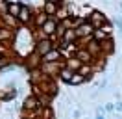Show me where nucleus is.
I'll return each mask as SVG.
<instances>
[{"label":"nucleus","mask_w":122,"mask_h":119,"mask_svg":"<svg viewBox=\"0 0 122 119\" xmlns=\"http://www.w3.org/2000/svg\"><path fill=\"white\" fill-rule=\"evenodd\" d=\"M20 2H22V7H20V13L17 17V21H19V24H20L22 28H26V26H30L31 21H33V9L30 7L28 0H20Z\"/></svg>","instance_id":"obj_1"},{"label":"nucleus","mask_w":122,"mask_h":119,"mask_svg":"<svg viewBox=\"0 0 122 119\" xmlns=\"http://www.w3.org/2000/svg\"><path fill=\"white\" fill-rule=\"evenodd\" d=\"M54 41L52 39H48V37H39L37 41H35V45H33V52L37 54L39 58H43L45 54H48V52L54 48Z\"/></svg>","instance_id":"obj_2"},{"label":"nucleus","mask_w":122,"mask_h":119,"mask_svg":"<svg viewBox=\"0 0 122 119\" xmlns=\"http://www.w3.org/2000/svg\"><path fill=\"white\" fill-rule=\"evenodd\" d=\"M107 37H113V26H111L109 21H107L102 28H96L94 32H92V39L98 41V43H104Z\"/></svg>","instance_id":"obj_3"},{"label":"nucleus","mask_w":122,"mask_h":119,"mask_svg":"<svg viewBox=\"0 0 122 119\" xmlns=\"http://www.w3.org/2000/svg\"><path fill=\"white\" fill-rule=\"evenodd\" d=\"M87 21L91 22L92 28L96 30V28H102V26H104V24L107 22V17L102 13L100 9H91V13L87 15Z\"/></svg>","instance_id":"obj_4"},{"label":"nucleus","mask_w":122,"mask_h":119,"mask_svg":"<svg viewBox=\"0 0 122 119\" xmlns=\"http://www.w3.org/2000/svg\"><path fill=\"white\" fill-rule=\"evenodd\" d=\"M92 24L89 21H83L81 24H78L76 26V36H78V41H81V39H87V37H92Z\"/></svg>","instance_id":"obj_5"},{"label":"nucleus","mask_w":122,"mask_h":119,"mask_svg":"<svg viewBox=\"0 0 122 119\" xmlns=\"http://www.w3.org/2000/svg\"><path fill=\"white\" fill-rule=\"evenodd\" d=\"M17 37V30L9 28V26H4L0 22V43H11Z\"/></svg>","instance_id":"obj_6"},{"label":"nucleus","mask_w":122,"mask_h":119,"mask_svg":"<svg viewBox=\"0 0 122 119\" xmlns=\"http://www.w3.org/2000/svg\"><path fill=\"white\" fill-rule=\"evenodd\" d=\"M74 58H76V60H80L81 63H91V65L94 63V58L91 56V52L87 50L85 47H80V48H78V50L74 52Z\"/></svg>","instance_id":"obj_7"},{"label":"nucleus","mask_w":122,"mask_h":119,"mask_svg":"<svg viewBox=\"0 0 122 119\" xmlns=\"http://www.w3.org/2000/svg\"><path fill=\"white\" fill-rule=\"evenodd\" d=\"M63 58V52L59 50V48H52V50L48 52V54H45L43 58H41V61H45V63H52V61H61Z\"/></svg>","instance_id":"obj_8"},{"label":"nucleus","mask_w":122,"mask_h":119,"mask_svg":"<svg viewBox=\"0 0 122 119\" xmlns=\"http://www.w3.org/2000/svg\"><path fill=\"white\" fill-rule=\"evenodd\" d=\"M20 7H22V2L20 0H9L8 2V11L6 13H9L11 17H19V13H20Z\"/></svg>","instance_id":"obj_9"},{"label":"nucleus","mask_w":122,"mask_h":119,"mask_svg":"<svg viewBox=\"0 0 122 119\" xmlns=\"http://www.w3.org/2000/svg\"><path fill=\"white\" fill-rule=\"evenodd\" d=\"M115 52V39L113 37H107L106 41L102 43V54L104 56H111Z\"/></svg>","instance_id":"obj_10"},{"label":"nucleus","mask_w":122,"mask_h":119,"mask_svg":"<svg viewBox=\"0 0 122 119\" xmlns=\"http://www.w3.org/2000/svg\"><path fill=\"white\" fill-rule=\"evenodd\" d=\"M46 19H48V15H46L45 11L41 9V11H37V13H33V21H31V24H33V26L39 30V28H41V26L46 22Z\"/></svg>","instance_id":"obj_11"},{"label":"nucleus","mask_w":122,"mask_h":119,"mask_svg":"<svg viewBox=\"0 0 122 119\" xmlns=\"http://www.w3.org/2000/svg\"><path fill=\"white\" fill-rule=\"evenodd\" d=\"M65 43H78V36H76V28H69V30H65V34H63V37H61Z\"/></svg>","instance_id":"obj_12"},{"label":"nucleus","mask_w":122,"mask_h":119,"mask_svg":"<svg viewBox=\"0 0 122 119\" xmlns=\"http://www.w3.org/2000/svg\"><path fill=\"white\" fill-rule=\"evenodd\" d=\"M41 9H43L48 17H56L57 11H59V6H56V4H52V2H43V7H41Z\"/></svg>","instance_id":"obj_13"},{"label":"nucleus","mask_w":122,"mask_h":119,"mask_svg":"<svg viewBox=\"0 0 122 119\" xmlns=\"http://www.w3.org/2000/svg\"><path fill=\"white\" fill-rule=\"evenodd\" d=\"M41 119H56V112H54V108L48 104V106H43L41 110H39V113H37Z\"/></svg>","instance_id":"obj_14"},{"label":"nucleus","mask_w":122,"mask_h":119,"mask_svg":"<svg viewBox=\"0 0 122 119\" xmlns=\"http://www.w3.org/2000/svg\"><path fill=\"white\" fill-rule=\"evenodd\" d=\"M81 65H83V63H81L80 60H76L74 56H72V58H67V60H65V67H69V69H72L74 73H78V71H80V67H81Z\"/></svg>","instance_id":"obj_15"},{"label":"nucleus","mask_w":122,"mask_h":119,"mask_svg":"<svg viewBox=\"0 0 122 119\" xmlns=\"http://www.w3.org/2000/svg\"><path fill=\"white\" fill-rule=\"evenodd\" d=\"M72 74H74V71H72V69H69V67H63L57 78H59L61 82H65V84H69V82H70V78H72Z\"/></svg>","instance_id":"obj_16"},{"label":"nucleus","mask_w":122,"mask_h":119,"mask_svg":"<svg viewBox=\"0 0 122 119\" xmlns=\"http://www.w3.org/2000/svg\"><path fill=\"white\" fill-rule=\"evenodd\" d=\"M81 84H85V76L80 73H74L72 74V78H70L69 86H81Z\"/></svg>","instance_id":"obj_17"},{"label":"nucleus","mask_w":122,"mask_h":119,"mask_svg":"<svg viewBox=\"0 0 122 119\" xmlns=\"http://www.w3.org/2000/svg\"><path fill=\"white\" fill-rule=\"evenodd\" d=\"M13 61H11V56H0V71L4 69V67L11 65Z\"/></svg>","instance_id":"obj_18"},{"label":"nucleus","mask_w":122,"mask_h":119,"mask_svg":"<svg viewBox=\"0 0 122 119\" xmlns=\"http://www.w3.org/2000/svg\"><path fill=\"white\" fill-rule=\"evenodd\" d=\"M113 24H115V28L118 30V32H120V36H122V19H120V17H115V19H113Z\"/></svg>","instance_id":"obj_19"},{"label":"nucleus","mask_w":122,"mask_h":119,"mask_svg":"<svg viewBox=\"0 0 122 119\" xmlns=\"http://www.w3.org/2000/svg\"><path fill=\"white\" fill-rule=\"evenodd\" d=\"M115 112L122 113V101H117V102H115Z\"/></svg>","instance_id":"obj_20"},{"label":"nucleus","mask_w":122,"mask_h":119,"mask_svg":"<svg viewBox=\"0 0 122 119\" xmlns=\"http://www.w3.org/2000/svg\"><path fill=\"white\" fill-rule=\"evenodd\" d=\"M104 112H115V104H111V102H107L106 106H104Z\"/></svg>","instance_id":"obj_21"},{"label":"nucleus","mask_w":122,"mask_h":119,"mask_svg":"<svg viewBox=\"0 0 122 119\" xmlns=\"http://www.w3.org/2000/svg\"><path fill=\"white\" fill-rule=\"evenodd\" d=\"M45 2H52V4H56V6H65V0H45Z\"/></svg>","instance_id":"obj_22"},{"label":"nucleus","mask_w":122,"mask_h":119,"mask_svg":"<svg viewBox=\"0 0 122 119\" xmlns=\"http://www.w3.org/2000/svg\"><path fill=\"white\" fill-rule=\"evenodd\" d=\"M80 115H81V112H80V110H74V112H72V117H74V119H80Z\"/></svg>","instance_id":"obj_23"},{"label":"nucleus","mask_w":122,"mask_h":119,"mask_svg":"<svg viewBox=\"0 0 122 119\" xmlns=\"http://www.w3.org/2000/svg\"><path fill=\"white\" fill-rule=\"evenodd\" d=\"M94 119H106V115H104V113H96V117Z\"/></svg>","instance_id":"obj_24"},{"label":"nucleus","mask_w":122,"mask_h":119,"mask_svg":"<svg viewBox=\"0 0 122 119\" xmlns=\"http://www.w3.org/2000/svg\"><path fill=\"white\" fill-rule=\"evenodd\" d=\"M19 119H33V117H30V115H20Z\"/></svg>","instance_id":"obj_25"},{"label":"nucleus","mask_w":122,"mask_h":119,"mask_svg":"<svg viewBox=\"0 0 122 119\" xmlns=\"http://www.w3.org/2000/svg\"><path fill=\"white\" fill-rule=\"evenodd\" d=\"M117 119H120V117H117Z\"/></svg>","instance_id":"obj_26"}]
</instances>
